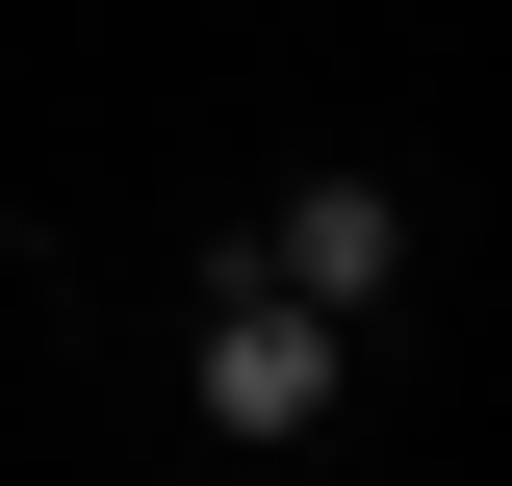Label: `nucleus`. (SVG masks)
I'll return each instance as SVG.
<instances>
[{"mask_svg": "<svg viewBox=\"0 0 512 486\" xmlns=\"http://www.w3.org/2000/svg\"><path fill=\"white\" fill-rule=\"evenodd\" d=\"M384 256H410V205H384V180H282V256H256V282H308V307H359Z\"/></svg>", "mask_w": 512, "mask_h": 486, "instance_id": "obj_2", "label": "nucleus"}, {"mask_svg": "<svg viewBox=\"0 0 512 486\" xmlns=\"http://www.w3.org/2000/svg\"><path fill=\"white\" fill-rule=\"evenodd\" d=\"M205 410H231V435H308L333 410V307L308 282H231V307H205Z\"/></svg>", "mask_w": 512, "mask_h": 486, "instance_id": "obj_1", "label": "nucleus"}]
</instances>
